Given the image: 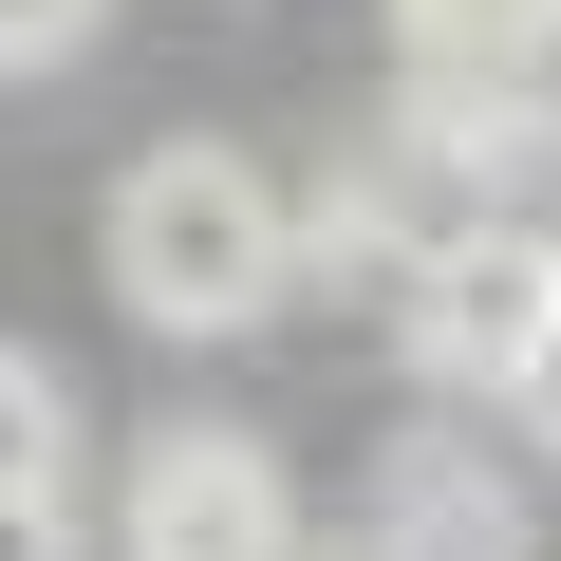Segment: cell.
Listing matches in <instances>:
<instances>
[{
  "label": "cell",
  "mask_w": 561,
  "mask_h": 561,
  "mask_svg": "<svg viewBox=\"0 0 561 561\" xmlns=\"http://www.w3.org/2000/svg\"><path fill=\"white\" fill-rule=\"evenodd\" d=\"M76 38H94V0H0V57H20V76H57Z\"/></svg>",
  "instance_id": "8992f818"
},
{
  "label": "cell",
  "mask_w": 561,
  "mask_h": 561,
  "mask_svg": "<svg viewBox=\"0 0 561 561\" xmlns=\"http://www.w3.org/2000/svg\"><path fill=\"white\" fill-rule=\"evenodd\" d=\"M0 524H20V561H76V393H57V356H0Z\"/></svg>",
  "instance_id": "5b68a950"
},
{
  "label": "cell",
  "mask_w": 561,
  "mask_h": 561,
  "mask_svg": "<svg viewBox=\"0 0 561 561\" xmlns=\"http://www.w3.org/2000/svg\"><path fill=\"white\" fill-rule=\"evenodd\" d=\"M542 20H561V0H542Z\"/></svg>",
  "instance_id": "ba28073f"
},
{
  "label": "cell",
  "mask_w": 561,
  "mask_h": 561,
  "mask_svg": "<svg viewBox=\"0 0 561 561\" xmlns=\"http://www.w3.org/2000/svg\"><path fill=\"white\" fill-rule=\"evenodd\" d=\"M113 524H131V561H300V486H280V449L225 431V412H169L131 449Z\"/></svg>",
  "instance_id": "7a4b0ae2"
},
{
  "label": "cell",
  "mask_w": 561,
  "mask_h": 561,
  "mask_svg": "<svg viewBox=\"0 0 561 561\" xmlns=\"http://www.w3.org/2000/svg\"><path fill=\"white\" fill-rule=\"evenodd\" d=\"M505 431H542V449H561V337H542V356L505 375Z\"/></svg>",
  "instance_id": "52a82bcc"
},
{
  "label": "cell",
  "mask_w": 561,
  "mask_h": 561,
  "mask_svg": "<svg viewBox=\"0 0 561 561\" xmlns=\"http://www.w3.org/2000/svg\"><path fill=\"white\" fill-rule=\"evenodd\" d=\"M375 561H524L505 468H486L468 431H412V449H393V542H375Z\"/></svg>",
  "instance_id": "277c9868"
},
{
  "label": "cell",
  "mask_w": 561,
  "mask_h": 561,
  "mask_svg": "<svg viewBox=\"0 0 561 561\" xmlns=\"http://www.w3.org/2000/svg\"><path fill=\"white\" fill-rule=\"evenodd\" d=\"M542 337H561V225H468V243L412 262V356H431V375L505 393Z\"/></svg>",
  "instance_id": "3957f363"
},
{
  "label": "cell",
  "mask_w": 561,
  "mask_h": 561,
  "mask_svg": "<svg viewBox=\"0 0 561 561\" xmlns=\"http://www.w3.org/2000/svg\"><path fill=\"white\" fill-rule=\"evenodd\" d=\"M300 206H280L225 131H169V150H131L113 169V300L150 319V337H243L280 280H300Z\"/></svg>",
  "instance_id": "6da1fadb"
}]
</instances>
